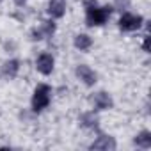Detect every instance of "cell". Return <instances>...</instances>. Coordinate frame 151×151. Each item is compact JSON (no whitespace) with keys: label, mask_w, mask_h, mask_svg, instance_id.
Segmentation results:
<instances>
[{"label":"cell","mask_w":151,"mask_h":151,"mask_svg":"<svg viewBox=\"0 0 151 151\" xmlns=\"http://www.w3.org/2000/svg\"><path fill=\"white\" fill-rule=\"evenodd\" d=\"M53 32H55V25H53V22H43V25L32 32V39H36V41H41V39H46V37H50Z\"/></svg>","instance_id":"6"},{"label":"cell","mask_w":151,"mask_h":151,"mask_svg":"<svg viewBox=\"0 0 151 151\" xmlns=\"http://www.w3.org/2000/svg\"><path fill=\"white\" fill-rule=\"evenodd\" d=\"M18 71H20V62L16 59H9L2 66V75H4L6 78H14L16 75H18Z\"/></svg>","instance_id":"10"},{"label":"cell","mask_w":151,"mask_h":151,"mask_svg":"<svg viewBox=\"0 0 151 151\" xmlns=\"http://www.w3.org/2000/svg\"><path fill=\"white\" fill-rule=\"evenodd\" d=\"M48 14L52 18H62L66 14V2L64 0H50L48 2Z\"/></svg>","instance_id":"8"},{"label":"cell","mask_w":151,"mask_h":151,"mask_svg":"<svg viewBox=\"0 0 151 151\" xmlns=\"http://www.w3.org/2000/svg\"><path fill=\"white\" fill-rule=\"evenodd\" d=\"M80 123H82V126H86V128H96V126H98V117L94 116V112H86V114L80 117Z\"/></svg>","instance_id":"12"},{"label":"cell","mask_w":151,"mask_h":151,"mask_svg":"<svg viewBox=\"0 0 151 151\" xmlns=\"http://www.w3.org/2000/svg\"><path fill=\"white\" fill-rule=\"evenodd\" d=\"M112 14L110 6H96V0H87V7H86V22L89 27H98L103 25L109 16Z\"/></svg>","instance_id":"1"},{"label":"cell","mask_w":151,"mask_h":151,"mask_svg":"<svg viewBox=\"0 0 151 151\" xmlns=\"http://www.w3.org/2000/svg\"><path fill=\"white\" fill-rule=\"evenodd\" d=\"M25 2H27V0H14V4H16V6H23Z\"/></svg>","instance_id":"15"},{"label":"cell","mask_w":151,"mask_h":151,"mask_svg":"<svg viewBox=\"0 0 151 151\" xmlns=\"http://www.w3.org/2000/svg\"><path fill=\"white\" fill-rule=\"evenodd\" d=\"M91 149H105V151L116 149V140H114L112 137H109V135H100V137L91 144Z\"/></svg>","instance_id":"9"},{"label":"cell","mask_w":151,"mask_h":151,"mask_svg":"<svg viewBox=\"0 0 151 151\" xmlns=\"http://www.w3.org/2000/svg\"><path fill=\"white\" fill-rule=\"evenodd\" d=\"M93 103H94V107H96L98 110H107V109L112 107V98H110L109 93L100 91V93H96V94L93 96Z\"/></svg>","instance_id":"7"},{"label":"cell","mask_w":151,"mask_h":151,"mask_svg":"<svg viewBox=\"0 0 151 151\" xmlns=\"http://www.w3.org/2000/svg\"><path fill=\"white\" fill-rule=\"evenodd\" d=\"M142 16L140 14H132V13H124L121 18H119V29L124 30V32H133L137 29H140L142 25Z\"/></svg>","instance_id":"3"},{"label":"cell","mask_w":151,"mask_h":151,"mask_svg":"<svg viewBox=\"0 0 151 151\" xmlns=\"http://www.w3.org/2000/svg\"><path fill=\"white\" fill-rule=\"evenodd\" d=\"M36 68L41 75H50L53 71V57L50 53H41L36 60Z\"/></svg>","instance_id":"5"},{"label":"cell","mask_w":151,"mask_h":151,"mask_svg":"<svg viewBox=\"0 0 151 151\" xmlns=\"http://www.w3.org/2000/svg\"><path fill=\"white\" fill-rule=\"evenodd\" d=\"M50 100H52L50 86H46V84L37 86L36 91H34V96H32V110L34 112H41L43 109H46L50 105Z\"/></svg>","instance_id":"2"},{"label":"cell","mask_w":151,"mask_h":151,"mask_svg":"<svg viewBox=\"0 0 151 151\" xmlns=\"http://www.w3.org/2000/svg\"><path fill=\"white\" fill-rule=\"evenodd\" d=\"M137 146H140V147H149L151 146V133L146 130V132H140L137 137H135V140H133Z\"/></svg>","instance_id":"13"},{"label":"cell","mask_w":151,"mask_h":151,"mask_svg":"<svg viewBox=\"0 0 151 151\" xmlns=\"http://www.w3.org/2000/svg\"><path fill=\"white\" fill-rule=\"evenodd\" d=\"M126 2H128V0H116L117 6H126Z\"/></svg>","instance_id":"14"},{"label":"cell","mask_w":151,"mask_h":151,"mask_svg":"<svg viewBox=\"0 0 151 151\" xmlns=\"http://www.w3.org/2000/svg\"><path fill=\"white\" fill-rule=\"evenodd\" d=\"M93 46V39L87 36V34H78L75 37V48H78L80 52H86Z\"/></svg>","instance_id":"11"},{"label":"cell","mask_w":151,"mask_h":151,"mask_svg":"<svg viewBox=\"0 0 151 151\" xmlns=\"http://www.w3.org/2000/svg\"><path fill=\"white\" fill-rule=\"evenodd\" d=\"M77 77L87 86V87H91V86H94L96 84V80H98V75L94 73V69H91L89 66H86V64H80V66H77Z\"/></svg>","instance_id":"4"}]
</instances>
